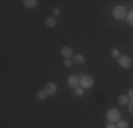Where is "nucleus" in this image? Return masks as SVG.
<instances>
[{
  "label": "nucleus",
  "mask_w": 133,
  "mask_h": 128,
  "mask_svg": "<svg viewBox=\"0 0 133 128\" xmlns=\"http://www.w3.org/2000/svg\"><path fill=\"white\" fill-rule=\"evenodd\" d=\"M116 128H130V123L126 120H120L116 122Z\"/></svg>",
  "instance_id": "13"
},
{
  "label": "nucleus",
  "mask_w": 133,
  "mask_h": 128,
  "mask_svg": "<svg viewBox=\"0 0 133 128\" xmlns=\"http://www.w3.org/2000/svg\"><path fill=\"white\" fill-rule=\"evenodd\" d=\"M72 64H74L72 59H65V61H64V67L65 68H71Z\"/></svg>",
  "instance_id": "17"
},
{
  "label": "nucleus",
  "mask_w": 133,
  "mask_h": 128,
  "mask_svg": "<svg viewBox=\"0 0 133 128\" xmlns=\"http://www.w3.org/2000/svg\"><path fill=\"white\" fill-rule=\"evenodd\" d=\"M118 63H119V65L121 68H124V69H128V68L132 67L133 61H132V58H131L130 56L124 55V56H120L119 58H118Z\"/></svg>",
  "instance_id": "4"
},
{
  "label": "nucleus",
  "mask_w": 133,
  "mask_h": 128,
  "mask_svg": "<svg viewBox=\"0 0 133 128\" xmlns=\"http://www.w3.org/2000/svg\"><path fill=\"white\" fill-rule=\"evenodd\" d=\"M52 14L55 16V17H58V16L61 14V10L58 9V7H55V9L52 10Z\"/></svg>",
  "instance_id": "19"
},
{
  "label": "nucleus",
  "mask_w": 133,
  "mask_h": 128,
  "mask_svg": "<svg viewBox=\"0 0 133 128\" xmlns=\"http://www.w3.org/2000/svg\"><path fill=\"white\" fill-rule=\"evenodd\" d=\"M74 62L77 64H83L86 62V57L83 55H81V53H77V55L74 56Z\"/></svg>",
  "instance_id": "11"
},
{
  "label": "nucleus",
  "mask_w": 133,
  "mask_h": 128,
  "mask_svg": "<svg viewBox=\"0 0 133 128\" xmlns=\"http://www.w3.org/2000/svg\"><path fill=\"white\" fill-rule=\"evenodd\" d=\"M74 93H75V95H76L77 97H80V96H82V95L84 94V89H83V88H76Z\"/></svg>",
  "instance_id": "16"
},
{
  "label": "nucleus",
  "mask_w": 133,
  "mask_h": 128,
  "mask_svg": "<svg viewBox=\"0 0 133 128\" xmlns=\"http://www.w3.org/2000/svg\"><path fill=\"white\" fill-rule=\"evenodd\" d=\"M128 96V98L130 100H133V88H131V89H128V91H127V94H126Z\"/></svg>",
  "instance_id": "20"
},
{
  "label": "nucleus",
  "mask_w": 133,
  "mask_h": 128,
  "mask_svg": "<svg viewBox=\"0 0 133 128\" xmlns=\"http://www.w3.org/2000/svg\"><path fill=\"white\" fill-rule=\"evenodd\" d=\"M127 110H128V113L133 114V100H131L130 102H128V104H127Z\"/></svg>",
  "instance_id": "18"
},
{
  "label": "nucleus",
  "mask_w": 133,
  "mask_h": 128,
  "mask_svg": "<svg viewBox=\"0 0 133 128\" xmlns=\"http://www.w3.org/2000/svg\"><path fill=\"white\" fill-rule=\"evenodd\" d=\"M106 119H107L108 122L116 123L118 121H120V119H121V113L115 108H109L107 110V113H106Z\"/></svg>",
  "instance_id": "1"
},
{
  "label": "nucleus",
  "mask_w": 133,
  "mask_h": 128,
  "mask_svg": "<svg viewBox=\"0 0 133 128\" xmlns=\"http://www.w3.org/2000/svg\"><path fill=\"white\" fill-rule=\"evenodd\" d=\"M57 84L55 83V82H49V83L45 84L44 87V91L49 96H51V95L56 94V91H57Z\"/></svg>",
  "instance_id": "5"
},
{
  "label": "nucleus",
  "mask_w": 133,
  "mask_h": 128,
  "mask_svg": "<svg viewBox=\"0 0 133 128\" xmlns=\"http://www.w3.org/2000/svg\"><path fill=\"white\" fill-rule=\"evenodd\" d=\"M106 128H116V125H115V123H111V122H108L107 125H106Z\"/></svg>",
  "instance_id": "21"
},
{
  "label": "nucleus",
  "mask_w": 133,
  "mask_h": 128,
  "mask_svg": "<svg viewBox=\"0 0 133 128\" xmlns=\"http://www.w3.org/2000/svg\"><path fill=\"white\" fill-rule=\"evenodd\" d=\"M46 96H48V94L44 91V90H38L36 94L37 100H39V101H44L45 98H46Z\"/></svg>",
  "instance_id": "12"
},
{
  "label": "nucleus",
  "mask_w": 133,
  "mask_h": 128,
  "mask_svg": "<svg viewBox=\"0 0 133 128\" xmlns=\"http://www.w3.org/2000/svg\"><path fill=\"white\" fill-rule=\"evenodd\" d=\"M130 98H128V96L127 95H125V94H122V95H120L119 97H118V103H119L120 106H122V107H125V106H127L128 104V102H130Z\"/></svg>",
  "instance_id": "8"
},
{
  "label": "nucleus",
  "mask_w": 133,
  "mask_h": 128,
  "mask_svg": "<svg viewBox=\"0 0 133 128\" xmlns=\"http://www.w3.org/2000/svg\"><path fill=\"white\" fill-rule=\"evenodd\" d=\"M38 1L37 0H24L23 1V5L26 7V9H33V7H36Z\"/></svg>",
  "instance_id": "9"
},
{
  "label": "nucleus",
  "mask_w": 133,
  "mask_h": 128,
  "mask_svg": "<svg viewBox=\"0 0 133 128\" xmlns=\"http://www.w3.org/2000/svg\"><path fill=\"white\" fill-rule=\"evenodd\" d=\"M78 84H80V77H78L77 75L72 74V75H70L69 77H68V86H69L70 88L76 89Z\"/></svg>",
  "instance_id": "6"
},
{
  "label": "nucleus",
  "mask_w": 133,
  "mask_h": 128,
  "mask_svg": "<svg viewBox=\"0 0 133 128\" xmlns=\"http://www.w3.org/2000/svg\"><path fill=\"white\" fill-rule=\"evenodd\" d=\"M56 24H57V20H56L55 17H48L46 20H45V25L48 27H55Z\"/></svg>",
  "instance_id": "10"
},
{
  "label": "nucleus",
  "mask_w": 133,
  "mask_h": 128,
  "mask_svg": "<svg viewBox=\"0 0 133 128\" xmlns=\"http://www.w3.org/2000/svg\"><path fill=\"white\" fill-rule=\"evenodd\" d=\"M111 56L113 57V58H119L120 57V50L118 49V47H113L111 50Z\"/></svg>",
  "instance_id": "14"
},
{
  "label": "nucleus",
  "mask_w": 133,
  "mask_h": 128,
  "mask_svg": "<svg viewBox=\"0 0 133 128\" xmlns=\"http://www.w3.org/2000/svg\"><path fill=\"white\" fill-rule=\"evenodd\" d=\"M126 23H127V25H130V26L133 25V11L127 13V16H126Z\"/></svg>",
  "instance_id": "15"
},
{
  "label": "nucleus",
  "mask_w": 133,
  "mask_h": 128,
  "mask_svg": "<svg viewBox=\"0 0 133 128\" xmlns=\"http://www.w3.org/2000/svg\"><path fill=\"white\" fill-rule=\"evenodd\" d=\"M94 82H95L94 77H91V76H89V75L82 76V77L80 78V86L83 89H89V88H91V87L94 86Z\"/></svg>",
  "instance_id": "3"
},
{
  "label": "nucleus",
  "mask_w": 133,
  "mask_h": 128,
  "mask_svg": "<svg viewBox=\"0 0 133 128\" xmlns=\"http://www.w3.org/2000/svg\"><path fill=\"white\" fill-rule=\"evenodd\" d=\"M112 13H113V17L116 20H124L126 19V16H127V11L122 5H116L113 9Z\"/></svg>",
  "instance_id": "2"
},
{
  "label": "nucleus",
  "mask_w": 133,
  "mask_h": 128,
  "mask_svg": "<svg viewBox=\"0 0 133 128\" xmlns=\"http://www.w3.org/2000/svg\"><path fill=\"white\" fill-rule=\"evenodd\" d=\"M61 56L65 59H71V57L74 56V51L70 46H63L61 49Z\"/></svg>",
  "instance_id": "7"
}]
</instances>
